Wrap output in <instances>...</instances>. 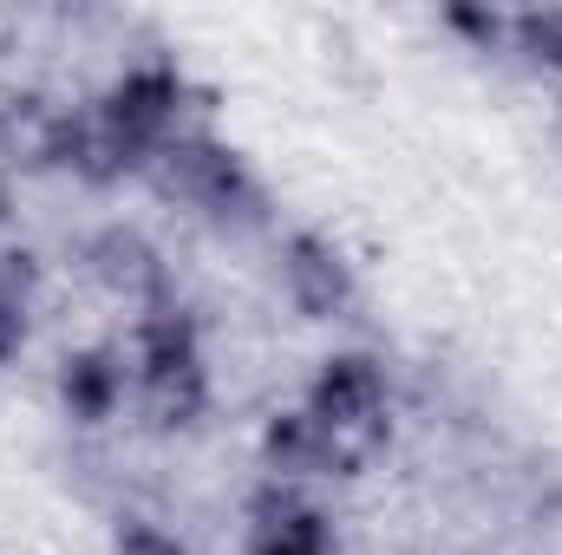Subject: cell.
<instances>
[{
    "label": "cell",
    "mask_w": 562,
    "mask_h": 555,
    "mask_svg": "<svg viewBox=\"0 0 562 555\" xmlns=\"http://www.w3.org/2000/svg\"><path fill=\"white\" fill-rule=\"evenodd\" d=\"M307 412L327 424L340 477H360L393 444V386H386V366L373 353H327L321 373H314V386H307Z\"/></svg>",
    "instance_id": "cell-1"
},
{
    "label": "cell",
    "mask_w": 562,
    "mask_h": 555,
    "mask_svg": "<svg viewBox=\"0 0 562 555\" xmlns=\"http://www.w3.org/2000/svg\"><path fill=\"white\" fill-rule=\"evenodd\" d=\"M144 183H150L164 203L196 209V216H210V223H236V216H256V209H262V190H256L249 163H243L223 138H210V132H177V138H164L157 157H150V170H144Z\"/></svg>",
    "instance_id": "cell-2"
},
{
    "label": "cell",
    "mask_w": 562,
    "mask_h": 555,
    "mask_svg": "<svg viewBox=\"0 0 562 555\" xmlns=\"http://www.w3.org/2000/svg\"><path fill=\"white\" fill-rule=\"evenodd\" d=\"M281 287L301 320H340L360 301V275H353L347 249L321 229H294L281 242Z\"/></svg>",
    "instance_id": "cell-3"
},
{
    "label": "cell",
    "mask_w": 562,
    "mask_h": 555,
    "mask_svg": "<svg viewBox=\"0 0 562 555\" xmlns=\"http://www.w3.org/2000/svg\"><path fill=\"white\" fill-rule=\"evenodd\" d=\"M183 99H190L183 72H177V66H164V59H150V66H132V72H119V79L99 92V112H105L112 125H125V132H132V138L150 150V157H157V144L177 138Z\"/></svg>",
    "instance_id": "cell-4"
},
{
    "label": "cell",
    "mask_w": 562,
    "mask_h": 555,
    "mask_svg": "<svg viewBox=\"0 0 562 555\" xmlns=\"http://www.w3.org/2000/svg\"><path fill=\"white\" fill-rule=\"evenodd\" d=\"M86 275L99 281L105 294H119V301H132V307H157V301H170V269H164V256H157V242L132 229V223H105V229H92V242H86Z\"/></svg>",
    "instance_id": "cell-5"
},
{
    "label": "cell",
    "mask_w": 562,
    "mask_h": 555,
    "mask_svg": "<svg viewBox=\"0 0 562 555\" xmlns=\"http://www.w3.org/2000/svg\"><path fill=\"white\" fill-rule=\"evenodd\" d=\"M59 170H72V177L92 183V190H112V183L150 170V150H144L125 125H112V118L99 112V99H92V105H72V118H66Z\"/></svg>",
    "instance_id": "cell-6"
},
{
    "label": "cell",
    "mask_w": 562,
    "mask_h": 555,
    "mask_svg": "<svg viewBox=\"0 0 562 555\" xmlns=\"http://www.w3.org/2000/svg\"><path fill=\"white\" fill-rule=\"evenodd\" d=\"M66 118L72 105L46 99V92H0V163L13 177H33V170H59V150H66Z\"/></svg>",
    "instance_id": "cell-7"
},
{
    "label": "cell",
    "mask_w": 562,
    "mask_h": 555,
    "mask_svg": "<svg viewBox=\"0 0 562 555\" xmlns=\"http://www.w3.org/2000/svg\"><path fill=\"white\" fill-rule=\"evenodd\" d=\"M249 555H334V530L294 484L269 477L249 503Z\"/></svg>",
    "instance_id": "cell-8"
},
{
    "label": "cell",
    "mask_w": 562,
    "mask_h": 555,
    "mask_svg": "<svg viewBox=\"0 0 562 555\" xmlns=\"http://www.w3.org/2000/svg\"><path fill=\"white\" fill-rule=\"evenodd\" d=\"M125 393H132V366H125L119 347H79V353L59 360V406H66L72 424L119 418Z\"/></svg>",
    "instance_id": "cell-9"
},
{
    "label": "cell",
    "mask_w": 562,
    "mask_h": 555,
    "mask_svg": "<svg viewBox=\"0 0 562 555\" xmlns=\"http://www.w3.org/2000/svg\"><path fill=\"white\" fill-rule=\"evenodd\" d=\"M262 464H269V477L276 484H307V477H340V464H334V438H327V424L307 412H276L262 424Z\"/></svg>",
    "instance_id": "cell-10"
},
{
    "label": "cell",
    "mask_w": 562,
    "mask_h": 555,
    "mask_svg": "<svg viewBox=\"0 0 562 555\" xmlns=\"http://www.w3.org/2000/svg\"><path fill=\"white\" fill-rule=\"evenodd\" d=\"M203 360V327L196 314L170 294L157 307H144L132 327V373H170V366H196Z\"/></svg>",
    "instance_id": "cell-11"
},
{
    "label": "cell",
    "mask_w": 562,
    "mask_h": 555,
    "mask_svg": "<svg viewBox=\"0 0 562 555\" xmlns=\"http://www.w3.org/2000/svg\"><path fill=\"white\" fill-rule=\"evenodd\" d=\"M138 406L150 431H190L196 418L210 412V366H170V373H132Z\"/></svg>",
    "instance_id": "cell-12"
},
{
    "label": "cell",
    "mask_w": 562,
    "mask_h": 555,
    "mask_svg": "<svg viewBox=\"0 0 562 555\" xmlns=\"http://www.w3.org/2000/svg\"><path fill=\"white\" fill-rule=\"evenodd\" d=\"M33 294H40V256L33 249H0V366H13L26 353Z\"/></svg>",
    "instance_id": "cell-13"
},
{
    "label": "cell",
    "mask_w": 562,
    "mask_h": 555,
    "mask_svg": "<svg viewBox=\"0 0 562 555\" xmlns=\"http://www.w3.org/2000/svg\"><path fill=\"white\" fill-rule=\"evenodd\" d=\"M510 39H517V53H524L530 66L562 72V7H530V13H517V20H510Z\"/></svg>",
    "instance_id": "cell-14"
},
{
    "label": "cell",
    "mask_w": 562,
    "mask_h": 555,
    "mask_svg": "<svg viewBox=\"0 0 562 555\" xmlns=\"http://www.w3.org/2000/svg\"><path fill=\"white\" fill-rule=\"evenodd\" d=\"M112 555H190L170 530H157V523H144V517H125L119 523V536H112Z\"/></svg>",
    "instance_id": "cell-15"
},
{
    "label": "cell",
    "mask_w": 562,
    "mask_h": 555,
    "mask_svg": "<svg viewBox=\"0 0 562 555\" xmlns=\"http://www.w3.org/2000/svg\"><path fill=\"white\" fill-rule=\"evenodd\" d=\"M445 26H451V33H464V39H471V46H484V53L510 33V20H504V13H491V7H445Z\"/></svg>",
    "instance_id": "cell-16"
},
{
    "label": "cell",
    "mask_w": 562,
    "mask_h": 555,
    "mask_svg": "<svg viewBox=\"0 0 562 555\" xmlns=\"http://www.w3.org/2000/svg\"><path fill=\"white\" fill-rule=\"evenodd\" d=\"M13 209H20V177L0 163V223H13Z\"/></svg>",
    "instance_id": "cell-17"
}]
</instances>
